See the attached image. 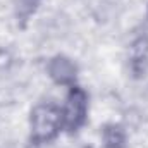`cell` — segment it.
I'll return each instance as SVG.
<instances>
[{
	"label": "cell",
	"mask_w": 148,
	"mask_h": 148,
	"mask_svg": "<svg viewBox=\"0 0 148 148\" xmlns=\"http://www.w3.org/2000/svg\"><path fill=\"white\" fill-rule=\"evenodd\" d=\"M62 114H64V127L71 133L77 131L84 124L88 114V97L81 88L77 86L71 88Z\"/></svg>",
	"instance_id": "cell-2"
},
{
	"label": "cell",
	"mask_w": 148,
	"mask_h": 148,
	"mask_svg": "<svg viewBox=\"0 0 148 148\" xmlns=\"http://www.w3.org/2000/svg\"><path fill=\"white\" fill-rule=\"evenodd\" d=\"M60 127H64V114L55 103H40L31 112V133L33 140L38 143H45L53 140Z\"/></svg>",
	"instance_id": "cell-1"
},
{
	"label": "cell",
	"mask_w": 148,
	"mask_h": 148,
	"mask_svg": "<svg viewBox=\"0 0 148 148\" xmlns=\"http://www.w3.org/2000/svg\"><path fill=\"white\" fill-rule=\"evenodd\" d=\"M48 74L55 83L73 86L74 81H76L77 69H76V66L71 59H67L64 55H57L48 62Z\"/></svg>",
	"instance_id": "cell-3"
},
{
	"label": "cell",
	"mask_w": 148,
	"mask_h": 148,
	"mask_svg": "<svg viewBox=\"0 0 148 148\" xmlns=\"http://www.w3.org/2000/svg\"><path fill=\"white\" fill-rule=\"evenodd\" d=\"M103 141L105 148H124L126 147V136L124 131L121 129V126H107L103 129Z\"/></svg>",
	"instance_id": "cell-4"
},
{
	"label": "cell",
	"mask_w": 148,
	"mask_h": 148,
	"mask_svg": "<svg viewBox=\"0 0 148 148\" xmlns=\"http://www.w3.org/2000/svg\"><path fill=\"white\" fill-rule=\"evenodd\" d=\"M40 0H16V16L19 21H28L29 16L36 10Z\"/></svg>",
	"instance_id": "cell-5"
}]
</instances>
